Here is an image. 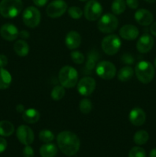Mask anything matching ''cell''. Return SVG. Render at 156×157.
Segmentation results:
<instances>
[{
	"label": "cell",
	"mask_w": 156,
	"mask_h": 157,
	"mask_svg": "<svg viewBox=\"0 0 156 157\" xmlns=\"http://www.w3.org/2000/svg\"><path fill=\"white\" fill-rule=\"evenodd\" d=\"M57 143L61 151L67 156H73L77 153L80 147V141L73 132L62 131L57 136Z\"/></svg>",
	"instance_id": "obj_1"
},
{
	"label": "cell",
	"mask_w": 156,
	"mask_h": 157,
	"mask_svg": "<svg viewBox=\"0 0 156 157\" xmlns=\"http://www.w3.org/2000/svg\"><path fill=\"white\" fill-rule=\"evenodd\" d=\"M23 9L21 0H2L0 2V15L6 18L18 16Z\"/></svg>",
	"instance_id": "obj_2"
},
{
	"label": "cell",
	"mask_w": 156,
	"mask_h": 157,
	"mask_svg": "<svg viewBox=\"0 0 156 157\" xmlns=\"http://www.w3.org/2000/svg\"><path fill=\"white\" fill-rule=\"evenodd\" d=\"M58 79L63 87L66 88H71L77 84L78 73L76 69L71 66H64L60 70Z\"/></svg>",
	"instance_id": "obj_3"
},
{
	"label": "cell",
	"mask_w": 156,
	"mask_h": 157,
	"mask_svg": "<svg viewBox=\"0 0 156 157\" xmlns=\"http://www.w3.org/2000/svg\"><path fill=\"white\" fill-rule=\"evenodd\" d=\"M135 73L138 80L142 84H148L154 77V66L148 61H142L136 64Z\"/></svg>",
	"instance_id": "obj_4"
},
{
	"label": "cell",
	"mask_w": 156,
	"mask_h": 157,
	"mask_svg": "<svg viewBox=\"0 0 156 157\" xmlns=\"http://www.w3.org/2000/svg\"><path fill=\"white\" fill-rule=\"evenodd\" d=\"M119 25L118 18L115 15L107 13L100 17L98 21L97 27L101 32L105 34L112 33L117 29Z\"/></svg>",
	"instance_id": "obj_5"
},
{
	"label": "cell",
	"mask_w": 156,
	"mask_h": 157,
	"mask_svg": "<svg viewBox=\"0 0 156 157\" xmlns=\"http://www.w3.org/2000/svg\"><path fill=\"white\" fill-rule=\"evenodd\" d=\"M122 42L119 37L116 35H110L102 40L101 47L102 51L108 55H114L120 49Z\"/></svg>",
	"instance_id": "obj_6"
},
{
	"label": "cell",
	"mask_w": 156,
	"mask_h": 157,
	"mask_svg": "<svg viewBox=\"0 0 156 157\" xmlns=\"http://www.w3.org/2000/svg\"><path fill=\"white\" fill-rule=\"evenodd\" d=\"M41 15V12L37 8L29 6L26 8L22 14V20L27 27L34 29L40 24Z\"/></svg>",
	"instance_id": "obj_7"
},
{
	"label": "cell",
	"mask_w": 156,
	"mask_h": 157,
	"mask_svg": "<svg viewBox=\"0 0 156 157\" xmlns=\"http://www.w3.org/2000/svg\"><path fill=\"white\" fill-rule=\"evenodd\" d=\"M102 13V7L96 0H89L84 7V16L88 21H94L99 18Z\"/></svg>",
	"instance_id": "obj_8"
},
{
	"label": "cell",
	"mask_w": 156,
	"mask_h": 157,
	"mask_svg": "<svg viewBox=\"0 0 156 157\" xmlns=\"http://www.w3.org/2000/svg\"><path fill=\"white\" fill-rule=\"evenodd\" d=\"M96 72L98 76L103 80H111L116 74V68L110 61H102L97 64Z\"/></svg>",
	"instance_id": "obj_9"
},
{
	"label": "cell",
	"mask_w": 156,
	"mask_h": 157,
	"mask_svg": "<svg viewBox=\"0 0 156 157\" xmlns=\"http://www.w3.org/2000/svg\"><path fill=\"white\" fill-rule=\"evenodd\" d=\"M67 4L64 0H54L49 3L46 9V13L51 18H57L62 16L66 12Z\"/></svg>",
	"instance_id": "obj_10"
},
{
	"label": "cell",
	"mask_w": 156,
	"mask_h": 157,
	"mask_svg": "<svg viewBox=\"0 0 156 157\" xmlns=\"http://www.w3.org/2000/svg\"><path fill=\"white\" fill-rule=\"evenodd\" d=\"M96 88V81L91 77H84L77 84V90L81 95L88 97L93 94Z\"/></svg>",
	"instance_id": "obj_11"
},
{
	"label": "cell",
	"mask_w": 156,
	"mask_h": 157,
	"mask_svg": "<svg viewBox=\"0 0 156 157\" xmlns=\"http://www.w3.org/2000/svg\"><path fill=\"white\" fill-rule=\"evenodd\" d=\"M16 136L19 142L25 146L31 145L35 139L33 130L26 125H21L18 127Z\"/></svg>",
	"instance_id": "obj_12"
},
{
	"label": "cell",
	"mask_w": 156,
	"mask_h": 157,
	"mask_svg": "<svg viewBox=\"0 0 156 157\" xmlns=\"http://www.w3.org/2000/svg\"><path fill=\"white\" fill-rule=\"evenodd\" d=\"M154 46V39L152 36L148 34H144L139 38L136 43V48L138 52L142 54L148 53Z\"/></svg>",
	"instance_id": "obj_13"
},
{
	"label": "cell",
	"mask_w": 156,
	"mask_h": 157,
	"mask_svg": "<svg viewBox=\"0 0 156 157\" xmlns=\"http://www.w3.org/2000/svg\"><path fill=\"white\" fill-rule=\"evenodd\" d=\"M18 28L10 23L4 24L0 28V35L6 41H15L18 37Z\"/></svg>",
	"instance_id": "obj_14"
},
{
	"label": "cell",
	"mask_w": 156,
	"mask_h": 157,
	"mask_svg": "<svg viewBox=\"0 0 156 157\" xmlns=\"http://www.w3.org/2000/svg\"><path fill=\"white\" fill-rule=\"evenodd\" d=\"M130 123L136 127H140L145 124L146 121V114L140 107H135L130 111L128 115Z\"/></svg>",
	"instance_id": "obj_15"
},
{
	"label": "cell",
	"mask_w": 156,
	"mask_h": 157,
	"mask_svg": "<svg viewBox=\"0 0 156 157\" xmlns=\"http://www.w3.org/2000/svg\"><path fill=\"white\" fill-rule=\"evenodd\" d=\"M99 59V53L97 50L92 49L90 51L87 55V60L86 62L85 67L83 70V73L84 75H90L92 74L93 71L96 67V64Z\"/></svg>",
	"instance_id": "obj_16"
},
{
	"label": "cell",
	"mask_w": 156,
	"mask_h": 157,
	"mask_svg": "<svg viewBox=\"0 0 156 157\" xmlns=\"http://www.w3.org/2000/svg\"><path fill=\"white\" fill-rule=\"evenodd\" d=\"M135 19L142 26H148L153 22L154 17L152 13L148 9H138L135 13Z\"/></svg>",
	"instance_id": "obj_17"
},
{
	"label": "cell",
	"mask_w": 156,
	"mask_h": 157,
	"mask_svg": "<svg viewBox=\"0 0 156 157\" xmlns=\"http://www.w3.org/2000/svg\"><path fill=\"white\" fill-rule=\"evenodd\" d=\"M139 35V29L133 25H125L119 29V36L127 41L135 40L138 38Z\"/></svg>",
	"instance_id": "obj_18"
},
{
	"label": "cell",
	"mask_w": 156,
	"mask_h": 157,
	"mask_svg": "<svg viewBox=\"0 0 156 157\" xmlns=\"http://www.w3.org/2000/svg\"><path fill=\"white\" fill-rule=\"evenodd\" d=\"M81 37L77 32L71 31L68 32L65 38V44L69 49L73 50L80 45Z\"/></svg>",
	"instance_id": "obj_19"
},
{
	"label": "cell",
	"mask_w": 156,
	"mask_h": 157,
	"mask_svg": "<svg viewBox=\"0 0 156 157\" xmlns=\"http://www.w3.org/2000/svg\"><path fill=\"white\" fill-rule=\"evenodd\" d=\"M41 117L39 111L36 109L29 108L22 113V119L25 123L29 124H34L38 122Z\"/></svg>",
	"instance_id": "obj_20"
},
{
	"label": "cell",
	"mask_w": 156,
	"mask_h": 157,
	"mask_svg": "<svg viewBox=\"0 0 156 157\" xmlns=\"http://www.w3.org/2000/svg\"><path fill=\"white\" fill-rule=\"evenodd\" d=\"M39 152L41 157H55L58 153V148L55 144L47 143L41 146Z\"/></svg>",
	"instance_id": "obj_21"
},
{
	"label": "cell",
	"mask_w": 156,
	"mask_h": 157,
	"mask_svg": "<svg viewBox=\"0 0 156 157\" xmlns=\"http://www.w3.org/2000/svg\"><path fill=\"white\" fill-rule=\"evenodd\" d=\"M14 51L20 57H24L29 53V45L24 40H18L14 44Z\"/></svg>",
	"instance_id": "obj_22"
},
{
	"label": "cell",
	"mask_w": 156,
	"mask_h": 157,
	"mask_svg": "<svg viewBox=\"0 0 156 157\" xmlns=\"http://www.w3.org/2000/svg\"><path fill=\"white\" fill-rule=\"evenodd\" d=\"M12 83V75L4 67H0V90L9 87Z\"/></svg>",
	"instance_id": "obj_23"
},
{
	"label": "cell",
	"mask_w": 156,
	"mask_h": 157,
	"mask_svg": "<svg viewBox=\"0 0 156 157\" xmlns=\"http://www.w3.org/2000/svg\"><path fill=\"white\" fill-rule=\"evenodd\" d=\"M134 73L135 71L133 70L131 66H125V67H122L118 72V79H119V81H122V82L128 81L132 78Z\"/></svg>",
	"instance_id": "obj_24"
},
{
	"label": "cell",
	"mask_w": 156,
	"mask_h": 157,
	"mask_svg": "<svg viewBox=\"0 0 156 157\" xmlns=\"http://www.w3.org/2000/svg\"><path fill=\"white\" fill-rule=\"evenodd\" d=\"M15 131V127L8 121H0V136H9Z\"/></svg>",
	"instance_id": "obj_25"
},
{
	"label": "cell",
	"mask_w": 156,
	"mask_h": 157,
	"mask_svg": "<svg viewBox=\"0 0 156 157\" xmlns=\"http://www.w3.org/2000/svg\"><path fill=\"white\" fill-rule=\"evenodd\" d=\"M148 139H149V135H148V132L145 130H141L136 132L133 137V140H134L135 144L137 145H143L148 142Z\"/></svg>",
	"instance_id": "obj_26"
},
{
	"label": "cell",
	"mask_w": 156,
	"mask_h": 157,
	"mask_svg": "<svg viewBox=\"0 0 156 157\" xmlns=\"http://www.w3.org/2000/svg\"><path fill=\"white\" fill-rule=\"evenodd\" d=\"M126 8V3L125 0H113L112 3L111 9L113 14L121 15L123 13Z\"/></svg>",
	"instance_id": "obj_27"
},
{
	"label": "cell",
	"mask_w": 156,
	"mask_h": 157,
	"mask_svg": "<svg viewBox=\"0 0 156 157\" xmlns=\"http://www.w3.org/2000/svg\"><path fill=\"white\" fill-rule=\"evenodd\" d=\"M65 87H63L62 85H57L52 89L51 93H50V96L54 101H60L62 99L65 95Z\"/></svg>",
	"instance_id": "obj_28"
},
{
	"label": "cell",
	"mask_w": 156,
	"mask_h": 157,
	"mask_svg": "<svg viewBox=\"0 0 156 157\" xmlns=\"http://www.w3.org/2000/svg\"><path fill=\"white\" fill-rule=\"evenodd\" d=\"M79 109L81 113H84V114L90 113L93 110V104H92L91 101L87 98H84L83 100H81L79 104Z\"/></svg>",
	"instance_id": "obj_29"
},
{
	"label": "cell",
	"mask_w": 156,
	"mask_h": 157,
	"mask_svg": "<svg viewBox=\"0 0 156 157\" xmlns=\"http://www.w3.org/2000/svg\"><path fill=\"white\" fill-rule=\"evenodd\" d=\"M39 139L43 143H50L54 139V135L50 130H43L39 133Z\"/></svg>",
	"instance_id": "obj_30"
},
{
	"label": "cell",
	"mask_w": 156,
	"mask_h": 157,
	"mask_svg": "<svg viewBox=\"0 0 156 157\" xmlns=\"http://www.w3.org/2000/svg\"><path fill=\"white\" fill-rule=\"evenodd\" d=\"M67 12H68V15H70V17H71L73 19H80L84 14L82 9L76 6H71L69 8Z\"/></svg>",
	"instance_id": "obj_31"
},
{
	"label": "cell",
	"mask_w": 156,
	"mask_h": 157,
	"mask_svg": "<svg viewBox=\"0 0 156 157\" xmlns=\"http://www.w3.org/2000/svg\"><path fill=\"white\" fill-rule=\"evenodd\" d=\"M70 58H71L72 61L76 64H81L84 62V55H83L82 52H79V51H73L70 54Z\"/></svg>",
	"instance_id": "obj_32"
},
{
	"label": "cell",
	"mask_w": 156,
	"mask_h": 157,
	"mask_svg": "<svg viewBox=\"0 0 156 157\" xmlns=\"http://www.w3.org/2000/svg\"><path fill=\"white\" fill-rule=\"evenodd\" d=\"M128 157H146V153L142 147H135L129 151Z\"/></svg>",
	"instance_id": "obj_33"
},
{
	"label": "cell",
	"mask_w": 156,
	"mask_h": 157,
	"mask_svg": "<svg viewBox=\"0 0 156 157\" xmlns=\"http://www.w3.org/2000/svg\"><path fill=\"white\" fill-rule=\"evenodd\" d=\"M121 61L127 65H132L134 64L135 58L130 53H125L121 57Z\"/></svg>",
	"instance_id": "obj_34"
},
{
	"label": "cell",
	"mask_w": 156,
	"mask_h": 157,
	"mask_svg": "<svg viewBox=\"0 0 156 157\" xmlns=\"http://www.w3.org/2000/svg\"><path fill=\"white\" fill-rule=\"evenodd\" d=\"M22 155L24 157H34L35 156V153H34V150L30 145L25 146L22 152Z\"/></svg>",
	"instance_id": "obj_35"
},
{
	"label": "cell",
	"mask_w": 156,
	"mask_h": 157,
	"mask_svg": "<svg viewBox=\"0 0 156 157\" xmlns=\"http://www.w3.org/2000/svg\"><path fill=\"white\" fill-rule=\"evenodd\" d=\"M125 3L132 9H136L139 6V0H125Z\"/></svg>",
	"instance_id": "obj_36"
},
{
	"label": "cell",
	"mask_w": 156,
	"mask_h": 157,
	"mask_svg": "<svg viewBox=\"0 0 156 157\" xmlns=\"http://www.w3.org/2000/svg\"><path fill=\"white\" fill-rule=\"evenodd\" d=\"M8 64V58L3 54L0 55V67H5Z\"/></svg>",
	"instance_id": "obj_37"
},
{
	"label": "cell",
	"mask_w": 156,
	"mask_h": 157,
	"mask_svg": "<svg viewBox=\"0 0 156 157\" xmlns=\"http://www.w3.org/2000/svg\"><path fill=\"white\" fill-rule=\"evenodd\" d=\"M7 148V141L2 137H0V153H3Z\"/></svg>",
	"instance_id": "obj_38"
},
{
	"label": "cell",
	"mask_w": 156,
	"mask_h": 157,
	"mask_svg": "<svg viewBox=\"0 0 156 157\" xmlns=\"http://www.w3.org/2000/svg\"><path fill=\"white\" fill-rule=\"evenodd\" d=\"M48 0H33L34 4L38 7H43L47 3Z\"/></svg>",
	"instance_id": "obj_39"
},
{
	"label": "cell",
	"mask_w": 156,
	"mask_h": 157,
	"mask_svg": "<svg viewBox=\"0 0 156 157\" xmlns=\"http://www.w3.org/2000/svg\"><path fill=\"white\" fill-rule=\"evenodd\" d=\"M18 36L21 38H22V39H27V38H28L29 37H30V33H29L28 31L22 30L21 31V32H19Z\"/></svg>",
	"instance_id": "obj_40"
},
{
	"label": "cell",
	"mask_w": 156,
	"mask_h": 157,
	"mask_svg": "<svg viewBox=\"0 0 156 157\" xmlns=\"http://www.w3.org/2000/svg\"><path fill=\"white\" fill-rule=\"evenodd\" d=\"M150 32H151V35L156 37V21L151 24V27H150Z\"/></svg>",
	"instance_id": "obj_41"
},
{
	"label": "cell",
	"mask_w": 156,
	"mask_h": 157,
	"mask_svg": "<svg viewBox=\"0 0 156 157\" xmlns=\"http://www.w3.org/2000/svg\"><path fill=\"white\" fill-rule=\"evenodd\" d=\"M24 110H24V107L23 104H18V105L16 106V111L18 112V113H22Z\"/></svg>",
	"instance_id": "obj_42"
},
{
	"label": "cell",
	"mask_w": 156,
	"mask_h": 157,
	"mask_svg": "<svg viewBox=\"0 0 156 157\" xmlns=\"http://www.w3.org/2000/svg\"><path fill=\"white\" fill-rule=\"evenodd\" d=\"M149 157H156V149H153L150 151Z\"/></svg>",
	"instance_id": "obj_43"
},
{
	"label": "cell",
	"mask_w": 156,
	"mask_h": 157,
	"mask_svg": "<svg viewBox=\"0 0 156 157\" xmlns=\"http://www.w3.org/2000/svg\"><path fill=\"white\" fill-rule=\"evenodd\" d=\"M145 1L148 3H154L155 2L156 0H145Z\"/></svg>",
	"instance_id": "obj_44"
},
{
	"label": "cell",
	"mask_w": 156,
	"mask_h": 157,
	"mask_svg": "<svg viewBox=\"0 0 156 157\" xmlns=\"http://www.w3.org/2000/svg\"><path fill=\"white\" fill-rule=\"evenodd\" d=\"M154 67H156V58H155V59H154Z\"/></svg>",
	"instance_id": "obj_45"
},
{
	"label": "cell",
	"mask_w": 156,
	"mask_h": 157,
	"mask_svg": "<svg viewBox=\"0 0 156 157\" xmlns=\"http://www.w3.org/2000/svg\"><path fill=\"white\" fill-rule=\"evenodd\" d=\"M80 2H87V1H89V0H80Z\"/></svg>",
	"instance_id": "obj_46"
}]
</instances>
